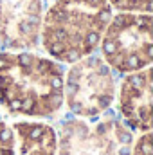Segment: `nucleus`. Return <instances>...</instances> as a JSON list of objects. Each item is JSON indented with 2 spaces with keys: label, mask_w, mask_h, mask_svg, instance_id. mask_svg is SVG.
I'll use <instances>...</instances> for the list:
<instances>
[{
  "label": "nucleus",
  "mask_w": 153,
  "mask_h": 155,
  "mask_svg": "<svg viewBox=\"0 0 153 155\" xmlns=\"http://www.w3.org/2000/svg\"><path fill=\"white\" fill-rule=\"evenodd\" d=\"M41 0H0V38L4 47L27 49L38 43Z\"/></svg>",
  "instance_id": "obj_5"
},
{
  "label": "nucleus",
  "mask_w": 153,
  "mask_h": 155,
  "mask_svg": "<svg viewBox=\"0 0 153 155\" xmlns=\"http://www.w3.org/2000/svg\"><path fill=\"white\" fill-rule=\"evenodd\" d=\"M56 134L50 126L38 123H16L11 135L0 143V155H54Z\"/></svg>",
  "instance_id": "obj_7"
},
{
  "label": "nucleus",
  "mask_w": 153,
  "mask_h": 155,
  "mask_svg": "<svg viewBox=\"0 0 153 155\" xmlns=\"http://www.w3.org/2000/svg\"><path fill=\"white\" fill-rule=\"evenodd\" d=\"M151 72H135L124 79L121 87V112L135 130H150L151 126Z\"/></svg>",
  "instance_id": "obj_6"
},
{
  "label": "nucleus",
  "mask_w": 153,
  "mask_h": 155,
  "mask_svg": "<svg viewBox=\"0 0 153 155\" xmlns=\"http://www.w3.org/2000/svg\"><path fill=\"white\" fill-rule=\"evenodd\" d=\"M101 51L117 72H133L151 63V15L121 11L110 18L103 38Z\"/></svg>",
  "instance_id": "obj_3"
},
{
  "label": "nucleus",
  "mask_w": 153,
  "mask_h": 155,
  "mask_svg": "<svg viewBox=\"0 0 153 155\" xmlns=\"http://www.w3.org/2000/svg\"><path fill=\"white\" fill-rule=\"evenodd\" d=\"M110 18L108 0H56L41 16L43 47L52 58L76 63L97 49Z\"/></svg>",
  "instance_id": "obj_2"
},
{
  "label": "nucleus",
  "mask_w": 153,
  "mask_h": 155,
  "mask_svg": "<svg viewBox=\"0 0 153 155\" xmlns=\"http://www.w3.org/2000/svg\"><path fill=\"white\" fill-rule=\"evenodd\" d=\"M63 69L31 52H0V103L15 114L50 116L63 105Z\"/></svg>",
  "instance_id": "obj_1"
},
{
  "label": "nucleus",
  "mask_w": 153,
  "mask_h": 155,
  "mask_svg": "<svg viewBox=\"0 0 153 155\" xmlns=\"http://www.w3.org/2000/svg\"><path fill=\"white\" fill-rule=\"evenodd\" d=\"M151 134H144L141 139H139V143H137V146H135V152H132L133 155H151Z\"/></svg>",
  "instance_id": "obj_9"
},
{
  "label": "nucleus",
  "mask_w": 153,
  "mask_h": 155,
  "mask_svg": "<svg viewBox=\"0 0 153 155\" xmlns=\"http://www.w3.org/2000/svg\"><path fill=\"white\" fill-rule=\"evenodd\" d=\"M63 90L72 114L97 117L110 108L114 99L112 71L99 56H88L69 71Z\"/></svg>",
  "instance_id": "obj_4"
},
{
  "label": "nucleus",
  "mask_w": 153,
  "mask_h": 155,
  "mask_svg": "<svg viewBox=\"0 0 153 155\" xmlns=\"http://www.w3.org/2000/svg\"><path fill=\"white\" fill-rule=\"evenodd\" d=\"M108 4L126 13H150L151 11V0H108Z\"/></svg>",
  "instance_id": "obj_8"
}]
</instances>
